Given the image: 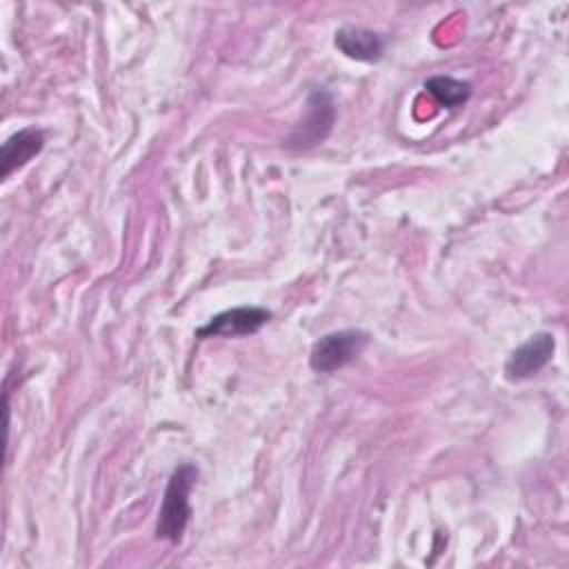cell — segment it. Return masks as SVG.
I'll list each match as a JSON object with an SVG mask.
<instances>
[{
	"label": "cell",
	"mask_w": 569,
	"mask_h": 569,
	"mask_svg": "<svg viewBox=\"0 0 569 569\" xmlns=\"http://www.w3.org/2000/svg\"><path fill=\"white\" fill-rule=\"evenodd\" d=\"M198 480V467L191 462H182L173 469L160 509H158V520H156V540H169V542H180L184 536V529L191 518V505H189V493L196 487Z\"/></svg>",
	"instance_id": "cell-1"
},
{
	"label": "cell",
	"mask_w": 569,
	"mask_h": 569,
	"mask_svg": "<svg viewBox=\"0 0 569 569\" xmlns=\"http://www.w3.org/2000/svg\"><path fill=\"white\" fill-rule=\"evenodd\" d=\"M333 122H336L333 96L327 89H313L307 98L302 118L293 124L284 144L298 151L313 149L331 133Z\"/></svg>",
	"instance_id": "cell-2"
},
{
	"label": "cell",
	"mask_w": 569,
	"mask_h": 569,
	"mask_svg": "<svg viewBox=\"0 0 569 569\" xmlns=\"http://www.w3.org/2000/svg\"><path fill=\"white\" fill-rule=\"evenodd\" d=\"M369 342V336L360 329L331 331L318 338L309 353V365L318 373H333L356 360Z\"/></svg>",
	"instance_id": "cell-3"
},
{
	"label": "cell",
	"mask_w": 569,
	"mask_h": 569,
	"mask_svg": "<svg viewBox=\"0 0 569 569\" xmlns=\"http://www.w3.org/2000/svg\"><path fill=\"white\" fill-rule=\"evenodd\" d=\"M271 320V311L256 305L233 307L209 318L207 325L196 329L198 338H240L260 331Z\"/></svg>",
	"instance_id": "cell-4"
},
{
	"label": "cell",
	"mask_w": 569,
	"mask_h": 569,
	"mask_svg": "<svg viewBox=\"0 0 569 569\" xmlns=\"http://www.w3.org/2000/svg\"><path fill=\"white\" fill-rule=\"evenodd\" d=\"M556 351V338L547 331L533 333L529 340H525L520 347L513 349V353L505 362V378L511 382L525 380L536 376L553 356Z\"/></svg>",
	"instance_id": "cell-5"
},
{
	"label": "cell",
	"mask_w": 569,
	"mask_h": 569,
	"mask_svg": "<svg viewBox=\"0 0 569 569\" xmlns=\"http://www.w3.org/2000/svg\"><path fill=\"white\" fill-rule=\"evenodd\" d=\"M44 147V133L36 127H24L11 133L0 149V178L7 180L13 171L22 169Z\"/></svg>",
	"instance_id": "cell-6"
},
{
	"label": "cell",
	"mask_w": 569,
	"mask_h": 569,
	"mask_svg": "<svg viewBox=\"0 0 569 569\" xmlns=\"http://www.w3.org/2000/svg\"><path fill=\"white\" fill-rule=\"evenodd\" d=\"M333 44L340 53L358 62H376L385 51V40L380 33L362 27H342L333 36Z\"/></svg>",
	"instance_id": "cell-7"
},
{
	"label": "cell",
	"mask_w": 569,
	"mask_h": 569,
	"mask_svg": "<svg viewBox=\"0 0 569 569\" xmlns=\"http://www.w3.org/2000/svg\"><path fill=\"white\" fill-rule=\"evenodd\" d=\"M425 91L440 104L447 109H456L460 104H465L471 96V84L451 76H433L425 82Z\"/></svg>",
	"instance_id": "cell-8"
}]
</instances>
